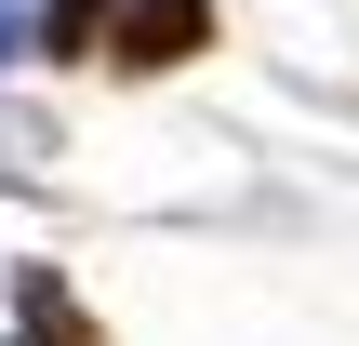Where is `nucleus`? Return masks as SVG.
Segmentation results:
<instances>
[{
	"mask_svg": "<svg viewBox=\"0 0 359 346\" xmlns=\"http://www.w3.org/2000/svg\"><path fill=\"white\" fill-rule=\"evenodd\" d=\"M27 27L53 67H133V80L213 53V0H40Z\"/></svg>",
	"mask_w": 359,
	"mask_h": 346,
	"instance_id": "obj_1",
	"label": "nucleus"
},
{
	"mask_svg": "<svg viewBox=\"0 0 359 346\" xmlns=\"http://www.w3.org/2000/svg\"><path fill=\"white\" fill-rule=\"evenodd\" d=\"M13 346H93V320L67 307L53 267H13Z\"/></svg>",
	"mask_w": 359,
	"mask_h": 346,
	"instance_id": "obj_2",
	"label": "nucleus"
},
{
	"mask_svg": "<svg viewBox=\"0 0 359 346\" xmlns=\"http://www.w3.org/2000/svg\"><path fill=\"white\" fill-rule=\"evenodd\" d=\"M40 147H53V133H40L27 107H0V173H40Z\"/></svg>",
	"mask_w": 359,
	"mask_h": 346,
	"instance_id": "obj_3",
	"label": "nucleus"
},
{
	"mask_svg": "<svg viewBox=\"0 0 359 346\" xmlns=\"http://www.w3.org/2000/svg\"><path fill=\"white\" fill-rule=\"evenodd\" d=\"M13 53H40V27H27V13L0 0V67H13Z\"/></svg>",
	"mask_w": 359,
	"mask_h": 346,
	"instance_id": "obj_4",
	"label": "nucleus"
}]
</instances>
